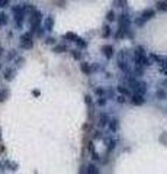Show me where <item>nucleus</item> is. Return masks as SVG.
<instances>
[{
  "label": "nucleus",
  "mask_w": 167,
  "mask_h": 174,
  "mask_svg": "<svg viewBox=\"0 0 167 174\" xmlns=\"http://www.w3.org/2000/svg\"><path fill=\"white\" fill-rule=\"evenodd\" d=\"M41 12L38 10H33L32 12V16H31V19H29V23H31V26H32V31L35 29H38V26H39V23H41Z\"/></svg>",
  "instance_id": "f257e3e1"
},
{
  "label": "nucleus",
  "mask_w": 167,
  "mask_h": 174,
  "mask_svg": "<svg viewBox=\"0 0 167 174\" xmlns=\"http://www.w3.org/2000/svg\"><path fill=\"white\" fill-rule=\"evenodd\" d=\"M21 46L25 49H31L33 46L32 39H31V33H23L21 36Z\"/></svg>",
  "instance_id": "f03ea898"
},
{
  "label": "nucleus",
  "mask_w": 167,
  "mask_h": 174,
  "mask_svg": "<svg viewBox=\"0 0 167 174\" xmlns=\"http://www.w3.org/2000/svg\"><path fill=\"white\" fill-rule=\"evenodd\" d=\"M144 103V97H143V94H140V93H135L132 96V105H137V106H141Z\"/></svg>",
  "instance_id": "7ed1b4c3"
},
{
  "label": "nucleus",
  "mask_w": 167,
  "mask_h": 174,
  "mask_svg": "<svg viewBox=\"0 0 167 174\" xmlns=\"http://www.w3.org/2000/svg\"><path fill=\"white\" fill-rule=\"evenodd\" d=\"M102 51L105 52L106 58H112V55H113V48H112V45H103V46H102Z\"/></svg>",
  "instance_id": "20e7f679"
},
{
  "label": "nucleus",
  "mask_w": 167,
  "mask_h": 174,
  "mask_svg": "<svg viewBox=\"0 0 167 174\" xmlns=\"http://www.w3.org/2000/svg\"><path fill=\"white\" fill-rule=\"evenodd\" d=\"M44 26H45V29H47V31H51V29H52V26H54V18H52V16H48V18L45 19V22H44Z\"/></svg>",
  "instance_id": "39448f33"
},
{
  "label": "nucleus",
  "mask_w": 167,
  "mask_h": 174,
  "mask_svg": "<svg viewBox=\"0 0 167 174\" xmlns=\"http://www.w3.org/2000/svg\"><path fill=\"white\" fill-rule=\"evenodd\" d=\"M153 16H154V10H153V9L144 10V12H143V15H141V18H143L144 21H147V19H151Z\"/></svg>",
  "instance_id": "423d86ee"
},
{
  "label": "nucleus",
  "mask_w": 167,
  "mask_h": 174,
  "mask_svg": "<svg viewBox=\"0 0 167 174\" xmlns=\"http://www.w3.org/2000/svg\"><path fill=\"white\" fill-rule=\"evenodd\" d=\"M108 122H109L108 116H106L105 113H102V115H100V118H99V126H105Z\"/></svg>",
  "instance_id": "0eeeda50"
},
{
  "label": "nucleus",
  "mask_w": 167,
  "mask_h": 174,
  "mask_svg": "<svg viewBox=\"0 0 167 174\" xmlns=\"http://www.w3.org/2000/svg\"><path fill=\"white\" fill-rule=\"evenodd\" d=\"M153 58L156 60L157 63H160L161 65H167V58H164V57H160V55H153Z\"/></svg>",
  "instance_id": "6e6552de"
},
{
  "label": "nucleus",
  "mask_w": 167,
  "mask_h": 174,
  "mask_svg": "<svg viewBox=\"0 0 167 174\" xmlns=\"http://www.w3.org/2000/svg\"><path fill=\"white\" fill-rule=\"evenodd\" d=\"M9 96V90L7 88H3V90H0V102H3V100H6Z\"/></svg>",
  "instance_id": "1a4fd4ad"
},
{
  "label": "nucleus",
  "mask_w": 167,
  "mask_h": 174,
  "mask_svg": "<svg viewBox=\"0 0 167 174\" xmlns=\"http://www.w3.org/2000/svg\"><path fill=\"white\" fill-rule=\"evenodd\" d=\"M80 68H81V71H83L84 74H89L90 73V67L87 63H81V64H80Z\"/></svg>",
  "instance_id": "9d476101"
},
{
  "label": "nucleus",
  "mask_w": 167,
  "mask_h": 174,
  "mask_svg": "<svg viewBox=\"0 0 167 174\" xmlns=\"http://www.w3.org/2000/svg\"><path fill=\"white\" fill-rule=\"evenodd\" d=\"M4 78H6V80H12V78H13V70H12V68H6V71H4Z\"/></svg>",
  "instance_id": "9b49d317"
},
{
  "label": "nucleus",
  "mask_w": 167,
  "mask_h": 174,
  "mask_svg": "<svg viewBox=\"0 0 167 174\" xmlns=\"http://www.w3.org/2000/svg\"><path fill=\"white\" fill-rule=\"evenodd\" d=\"M157 9L158 10H163V12H167V3L166 1H158L157 3Z\"/></svg>",
  "instance_id": "f8f14e48"
},
{
  "label": "nucleus",
  "mask_w": 167,
  "mask_h": 174,
  "mask_svg": "<svg viewBox=\"0 0 167 174\" xmlns=\"http://www.w3.org/2000/svg\"><path fill=\"white\" fill-rule=\"evenodd\" d=\"M109 122H111V123H109V128H111V130H113V132H115V130L118 129V120L112 119V120H109Z\"/></svg>",
  "instance_id": "ddd939ff"
},
{
  "label": "nucleus",
  "mask_w": 167,
  "mask_h": 174,
  "mask_svg": "<svg viewBox=\"0 0 167 174\" xmlns=\"http://www.w3.org/2000/svg\"><path fill=\"white\" fill-rule=\"evenodd\" d=\"M87 173H92V174H96V173H99V170L96 168V165H93V164H90L89 167H87V170H86Z\"/></svg>",
  "instance_id": "4468645a"
},
{
  "label": "nucleus",
  "mask_w": 167,
  "mask_h": 174,
  "mask_svg": "<svg viewBox=\"0 0 167 174\" xmlns=\"http://www.w3.org/2000/svg\"><path fill=\"white\" fill-rule=\"evenodd\" d=\"M74 42L77 44L78 46H81V48H86V45H87V44H86L84 41H83V39H81V38H78V36L76 38V39H74Z\"/></svg>",
  "instance_id": "2eb2a0df"
},
{
  "label": "nucleus",
  "mask_w": 167,
  "mask_h": 174,
  "mask_svg": "<svg viewBox=\"0 0 167 174\" xmlns=\"http://www.w3.org/2000/svg\"><path fill=\"white\" fill-rule=\"evenodd\" d=\"M102 35H103L105 38H108V36L111 35V28H109L108 25H105V26H103V33H102Z\"/></svg>",
  "instance_id": "dca6fc26"
},
{
  "label": "nucleus",
  "mask_w": 167,
  "mask_h": 174,
  "mask_svg": "<svg viewBox=\"0 0 167 174\" xmlns=\"http://www.w3.org/2000/svg\"><path fill=\"white\" fill-rule=\"evenodd\" d=\"M6 23H7V15L0 13V25H6Z\"/></svg>",
  "instance_id": "f3484780"
},
{
  "label": "nucleus",
  "mask_w": 167,
  "mask_h": 174,
  "mask_svg": "<svg viewBox=\"0 0 167 174\" xmlns=\"http://www.w3.org/2000/svg\"><path fill=\"white\" fill-rule=\"evenodd\" d=\"M76 38H77V36H76L74 33H71V32H68V33H66V35H64V39L73 41V42H74V39H76Z\"/></svg>",
  "instance_id": "a211bd4d"
},
{
  "label": "nucleus",
  "mask_w": 167,
  "mask_h": 174,
  "mask_svg": "<svg viewBox=\"0 0 167 174\" xmlns=\"http://www.w3.org/2000/svg\"><path fill=\"white\" fill-rule=\"evenodd\" d=\"M66 49H67L66 45H58V46H55V48H54V52H58V54H60V52H64Z\"/></svg>",
  "instance_id": "6ab92c4d"
},
{
  "label": "nucleus",
  "mask_w": 167,
  "mask_h": 174,
  "mask_svg": "<svg viewBox=\"0 0 167 174\" xmlns=\"http://www.w3.org/2000/svg\"><path fill=\"white\" fill-rule=\"evenodd\" d=\"M115 144H116V141H113V139H108V141H106V145H108V150H109V151L115 148Z\"/></svg>",
  "instance_id": "aec40b11"
},
{
  "label": "nucleus",
  "mask_w": 167,
  "mask_h": 174,
  "mask_svg": "<svg viewBox=\"0 0 167 174\" xmlns=\"http://www.w3.org/2000/svg\"><path fill=\"white\" fill-rule=\"evenodd\" d=\"M157 97L160 99V100H164V99H166V93H164V90H157Z\"/></svg>",
  "instance_id": "412c9836"
},
{
  "label": "nucleus",
  "mask_w": 167,
  "mask_h": 174,
  "mask_svg": "<svg viewBox=\"0 0 167 174\" xmlns=\"http://www.w3.org/2000/svg\"><path fill=\"white\" fill-rule=\"evenodd\" d=\"M106 19H108V21H115V13L111 10L108 15H106Z\"/></svg>",
  "instance_id": "4be33fe9"
},
{
  "label": "nucleus",
  "mask_w": 167,
  "mask_h": 174,
  "mask_svg": "<svg viewBox=\"0 0 167 174\" xmlns=\"http://www.w3.org/2000/svg\"><path fill=\"white\" fill-rule=\"evenodd\" d=\"M123 4H125V0H115V6H118V7H122Z\"/></svg>",
  "instance_id": "5701e85b"
},
{
  "label": "nucleus",
  "mask_w": 167,
  "mask_h": 174,
  "mask_svg": "<svg viewBox=\"0 0 167 174\" xmlns=\"http://www.w3.org/2000/svg\"><path fill=\"white\" fill-rule=\"evenodd\" d=\"M118 90H119V91H121L122 94H129V91H128V88H123L122 86H119V87H118Z\"/></svg>",
  "instance_id": "b1692460"
},
{
  "label": "nucleus",
  "mask_w": 167,
  "mask_h": 174,
  "mask_svg": "<svg viewBox=\"0 0 167 174\" xmlns=\"http://www.w3.org/2000/svg\"><path fill=\"white\" fill-rule=\"evenodd\" d=\"M9 4V0H0V7H6Z\"/></svg>",
  "instance_id": "393cba45"
},
{
  "label": "nucleus",
  "mask_w": 167,
  "mask_h": 174,
  "mask_svg": "<svg viewBox=\"0 0 167 174\" xmlns=\"http://www.w3.org/2000/svg\"><path fill=\"white\" fill-rule=\"evenodd\" d=\"M73 57H74L76 60H80V58H81V54H80L78 51H73Z\"/></svg>",
  "instance_id": "a878e982"
},
{
  "label": "nucleus",
  "mask_w": 167,
  "mask_h": 174,
  "mask_svg": "<svg viewBox=\"0 0 167 174\" xmlns=\"http://www.w3.org/2000/svg\"><path fill=\"white\" fill-rule=\"evenodd\" d=\"M84 99H86V103H87V105H92V97H90L89 94H86Z\"/></svg>",
  "instance_id": "bb28decb"
},
{
  "label": "nucleus",
  "mask_w": 167,
  "mask_h": 174,
  "mask_svg": "<svg viewBox=\"0 0 167 174\" xmlns=\"http://www.w3.org/2000/svg\"><path fill=\"white\" fill-rule=\"evenodd\" d=\"M105 103H106V100H105V99H103V97H102V99H99V100H98V105H99V106H103Z\"/></svg>",
  "instance_id": "cd10ccee"
},
{
  "label": "nucleus",
  "mask_w": 167,
  "mask_h": 174,
  "mask_svg": "<svg viewBox=\"0 0 167 174\" xmlns=\"http://www.w3.org/2000/svg\"><path fill=\"white\" fill-rule=\"evenodd\" d=\"M47 44L52 45V44H55V39H54V38H48V39H47Z\"/></svg>",
  "instance_id": "c85d7f7f"
},
{
  "label": "nucleus",
  "mask_w": 167,
  "mask_h": 174,
  "mask_svg": "<svg viewBox=\"0 0 167 174\" xmlns=\"http://www.w3.org/2000/svg\"><path fill=\"white\" fill-rule=\"evenodd\" d=\"M92 152H93V157H92V158H93V160H99V155H98L95 151H92Z\"/></svg>",
  "instance_id": "c756f323"
},
{
  "label": "nucleus",
  "mask_w": 167,
  "mask_h": 174,
  "mask_svg": "<svg viewBox=\"0 0 167 174\" xmlns=\"http://www.w3.org/2000/svg\"><path fill=\"white\" fill-rule=\"evenodd\" d=\"M96 93H98V94H103V93H105V91H103V88H98V90H96Z\"/></svg>",
  "instance_id": "7c9ffc66"
},
{
  "label": "nucleus",
  "mask_w": 167,
  "mask_h": 174,
  "mask_svg": "<svg viewBox=\"0 0 167 174\" xmlns=\"http://www.w3.org/2000/svg\"><path fill=\"white\" fill-rule=\"evenodd\" d=\"M13 57H16V51H10V55H9V58H13Z\"/></svg>",
  "instance_id": "2f4dec72"
},
{
  "label": "nucleus",
  "mask_w": 167,
  "mask_h": 174,
  "mask_svg": "<svg viewBox=\"0 0 167 174\" xmlns=\"http://www.w3.org/2000/svg\"><path fill=\"white\" fill-rule=\"evenodd\" d=\"M118 102H119V103H123V102H125L123 96H119V97H118Z\"/></svg>",
  "instance_id": "473e14b6"
},
{
  "label": "nucleus",
  "mask_w": 167,
  "mask_h": 174,
  "mask_svg": "<svg viewBox=\"0 0 167 174\" xmlns=\"http://www.w3.org/2000/svg\"><path fill=\"white\" fill-rule=\"evenodd\" d=\"M87 148H89L90 151H93V144H92V142H89V147H87Z\"/></svg>",
  "instance_id": "72a5a7b5"
},
{
  "label": "nucleus",
  "mask_w": 167,
  "mask_h": 174,
  "mask_svg": "<svg viewBox=\"0 0 167 174\" xmlns=\"http://www.w3.org/2000/svg\"><path fill=\"white\" fill-rule=\"evenodd\" d=\"M33 96H39V91L38 90H33Z\"/></svg>",
  "instance_id": "f704fd0d"
},
{
  "label": "nucleus",
  "mask_w": 167,
  "mask_h": 174,
  "mask_svg": "<svg viewBox=\"0 0 167 174\" xmlns=\"http://www.w3.org/2000/svg\"><path fill=\"white\" fill-rule=\"evenodd\" d=\"M3 54V46H0V55Z\"/></svg>",
  "instance_id": "c9c22d12"
},
{
  "label": "nucleus",
  "mask_w": 167,
  "mask_h": 174,
  "mask_svg": "<svg viewBox=\"0 0 167 174\" xmlns=\"http://www.w3.org/2000/svg\"><path fill=\"white\" fill-rule=\"evenodd\" d=\"M0 70H1V64H0Z\"/></svg>",
  "instance_id": "e433bc0d"
}]
</instances>
